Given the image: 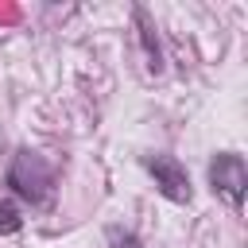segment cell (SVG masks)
I'll use <instances>...</instances> for the list:
<instances>
[{
	"label": "cell",
	"mask_w": 248,
	"mask_h": 248,
	"mask_svg": "<svg viewBox=\"0 0 248 248\" xmlns=\"http://www.w3.org/2000/svg\"><path fill=\"white\" fill-rule=\"evenodd\" d=\"M8 190L31 205H50L54 202V167L39 151L19 147L8 163Z\"/></svg>",
	"instance_id": "obj_1"
},
{
	"label": "cell",
	"mask_w": 248,
	"mask_h": 248,
	"mask_svg": "<svg viewBox=\"0 0 248 248\" xmlns=\"http://www.w3.org/2000/svg\"><path fill=\"white\" fill-rule=\"evenodd\" d=\"M209 190L213 194H221L232 209H240L244 205V194H248V163H244V155H236V151H217L213 159H209Z\"/></svg>",
	"instance_id": "obj_2"
},
{
	"label": "cell",
	"mask_w": 248,
	"mask_h": 248,
	"mask_svg": "<svg viewBox=\"0 0 248 248\" xmlns=\"http://www.w3.org/2000/svg\"><path fill=\"white\" fill-rule=\"evenodd\" d=\"M140 163H143V170L155 178V190H159L167 202H174V205H190V198H194V190H190V174H186V167H182L174 155H143Z\"/></svg>",
	"instance_id": "obj_3"
},
{
	"label": "cell",
	"mask_w": 248,
	"mask_h": 248,
	"mask_svg": "<svg viewBox=\"0 0 248 248\" xmlns=\"http://www.w3.org/2000/svg\"><path fill=\"white\" fill-rule=\"evenodd\" d=\"M132 19H136V35H140V46H143V58H147V70L151 74H163V46H159V35H155V23L147 16V8H132Z\"/></svg>",
	"instance_id": "obj_4"
},
{
	"label": "cell",
	"mask_w": 248,
	"mask_h": 248,
	"mask_svg": "<svg viewBox=\"0 0 248 248\" xmlns=\"http://www.w3.org/2000/svg\"><path fill=\"white\" fill-rule=\"evenodd\" d=\"M19 229H23L19 205H16V202H0V236H16Z\"/></svg>",
	"instance_id": "obj_5"
},
{
	"label": "cell",
	"mask_w": 248,
	"mask_h": 248,
	"mask_svg": "<svg viewBox=\"0 0 248 248\" xmlns=\"http://www.w3.org/2000/svg\"><path fill=\"white\" fill-rule=\"evenodd\" d=\"M105 240H108V248H143V240L132 229H120V225H108L105 229Z\"/></svg>",
	"instance_id": "obj_6"
}]
</instances>
